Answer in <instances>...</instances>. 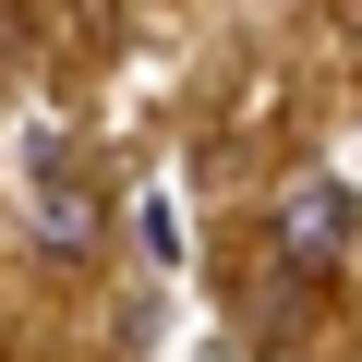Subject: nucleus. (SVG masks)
Here are the masks:
<instances>
[{
  "mask_svg": "<svg viewBox=\"0 0 362 362\" xmlns=\"http://www.w3.org/2000/svg\"><path fill=\"white\" fill-rule=\"evenodd\" d=\"M278 254L290 266H338L350 254V230H362V206H350V181H326V169H302V181H278Z\"/></svg>",
  "mask_w": 362,
  "mask_h": 362,
  "instance_id": "2",
  "label": "nucleus"
},
{
  "mask_svg": "<svg viewBox=\"0 0 362 362\" xmlns=\"http://www.w3.org/2000/svg\"><path fill=\"white\" fill-rule=\"evenodd\" d=\"M25 230H37V254H61V266H85V254L109 242V206L73 181L61 133H37V145H25Z\"/></svg>",
  "mask_w": 362,
  "mask_h": 362,
  "instance_id": "1",
  "label": "nucleus"
},
{
  "mask_svg": "<svg viewBox=\"0 0 362 362\" xmlns=\"http://www.w3.org/2000/svg\"><path fill=\"white\" fill-rule=\"evenodd\" d=\"M133 254H145V266H181V218H169V194L133 206Z\"/></svg>",
  "mask_w": 362,
  "mask_h": 362,
  "instance_id": "3",
  "label": "nucleus"
}]
</instances>
